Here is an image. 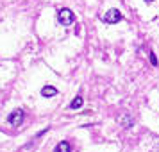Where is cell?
I'll return each instance as SVG.
<instances>
[{
	"label": "cell",
	"mask_w": 159,
	"mask_h": 152,
	"mask_svg": "<svg viewBox=\"0 0 159 152\" xmlns=\"http://www.w3.org/2000/svg\"><path fill=\"white\" fill-rule=\"evenodd\" d=\"M57 22L61 23V25H65V27H70V25H73V22H75V15H73V11H72V9H68V7L59 9V13H57Z\"/></svg>",
	"instance_id": "6da1fadb"
},
{
	"label": "cell",
	"mask_w": 159,
	"mask_h": 152,
	"mask_svg": "<svg viewBox=\"0 0 159 152\" xmlns=\"http://www.w3.org/2000/svg\"><path fill=\"white\" fill-rule=\"evenodd\" d=\"M23 120H25V111H23V109H15V111L7 116V122L11 123L13 127H20L23 123Z\"/></svg>",
	"instance_id": "7a4b0ae2"
},
{
	"label": "cell",
	"mask_w": 159,
	"mask_h": 152,
	"mask_svg": "<svg viewBox=\"0 0 159 152\" xmlns=\"http://www.w3.org/2000/svg\"><path fill=\"white\" fill-rule=\"evenodd\" d=\"M123 20V15L118 11V9H109L107 13L104 15V22L109 23V25H115V23H120Z\"/></svg>",
	"instance_id": "3957f363"
},
{
	"label": "cell",
	"mask_w": 159,
	"mask_h": 152,
	"mask_svg": "<svg viewBox=\"0 0 159 152\" xmlns=\"http://www.w3.org/2000/svg\"><path fill=\"white\" fill-rule=\"evenodd\" d=\"M57 93H59L57 88L50 86V84H45V86L41 88V97H43V99H52V97H56Z\"/></svg>",
	"instance_id": "277c9868"
},
{
	"label": "cell",
	"mask_w": 159,
	"mask_h": 152,
	"mask_svg": "<svg viewBox=\"0 0 159 152\" xmlns=\"http://www.w3.org/2000/svg\"><path fill=\"white\" fill-rule=\"evenodd\" d=\"M54 152H72V145L68 143V141H59V143L56 145Z\"/></svg>",
	"instance_id": "5b68a950"
},
{
	"label": "cell",
	"mask_w": 159,
	"mask_h": 152,
	"mask_svg": "<svg viewBox=\"0 0 159 152\" xmlns=\"http://www.w3.org/2000/svg\"><path fill=\"white\" fill-rule=\"evenodd\" d=\"M82 102H84V99H82L80 95H77V97L70 102V109H80L82 108Z\"/></svg>",
	"instance_id": "8992f818"
},
{
	"label": "cell",
	"mask_w": 159,
	"mask_h": 152,
	"mask_svg": "<svg viewBox=\"0 0 159 152\" xmlns=\"http://www.w3.org/2000/svg\"><path fill=\"white\" fill-rule=\"evenodd\" d=\"M148 56H150V63H152V65L157 66V65H159V61H157V58H156V54H154V52H150Z\"/></svg>",
	"instance_id": "52a82bcc"
},
{
	"label": "cell",
	"mask_w": 159,
	"mask_h": 152,
	"mask_svg": "<svg viewBox=\"0 0 159 152\" xmlns=\"http://www.w3.org/2000/svg\"><path fill=\"white\" fill-rule=\"evenodd\" d=\"M145 4H152V2H154V0H143Z\"/></svg>",
	"instance_id": "ba28073f"
}]
</instances>
